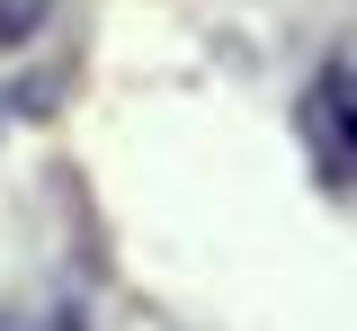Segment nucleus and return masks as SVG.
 <instances>
[{"label": "nucleus", "mask_w": 357, "mask_h": 331, "mask_svg": "<svg viewBox=\"0 0 357 331\" xmlns=\"http://www.w3.org/2000/svg\"><path fill=\"white\" fill-rule=\"evenodd\" d=\"M304 117H312V135L331 143V152H349L357 161V45L312 81V98H304Z\"/></svg>", "instance_id": "f257e3e1"}, {"label": "nucleus", "mask_w": 357, "mask_h": 331, "mask_svg": "<svg viewBox=\"0 0 357 331\" xmlns=\"http://www.w3.org/2000/svg\"><path fill=\"white\" fill-rule=\"evenodd\" d=\"M0 331H27V323H18V314H0Z\"/></svg>", "instance_id": "f03ea898"}]
</instances>
